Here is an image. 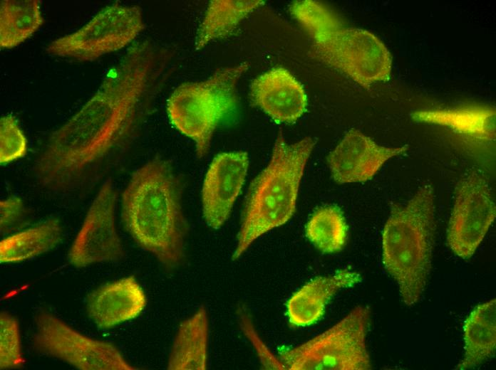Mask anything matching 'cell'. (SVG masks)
I'll list each match as a JSON object with an SVG mask.
<instances>
[{"mask_svg":"<svg viewBox=\"0 0 496 370\" xmlns=\"http://www.w3.org/2000/svg\"><path fill=\"white\" fill-rule=\"evenodd\" d=\"M162 60L149 41L126 51L95 93L50 134L33 166L42 189L56 195L84 196L103 180L150 110Z\"/></svg>","mask_w":496,"mask_h":370,"instance_id":"cell-1","label":"cell"},{"mask_svg":"<svg viewBox=\"0 0 496 370\" xmlns=\"http://www.w3.org/2000/svg\"><path fill=\"white\" fill-rule=\"evenodd\" d=\"M180 191L169 162L156 157L133 173L122 194L126 231L168 269L179 265L185 253L187 223Z\"/></svg>","mask_w":496,"mask_h":370,"instance_id":"cell-2","label":"cell"},{"mask_svg":"<svg viewBox=\"0 0 496 370\" xmlns=\"http://www.w3.org/2000/svg\"><path fill=\"white\" fill-rule=\"evenodd\" d=\"M289 10L310 36L314 58L365 88L389 80L390 52L373 33L346 26L335 11L317 1H295Z\"/></svg>","mask_w":496,"mask_h":370,"instance_id":"cell-3","label":"cell"},{"mask_svg":"<svg viewBox=\"0 0 496 370\" xmlns=\"http://www.w3.org/2000/svg\"><path fill=\"white\" fill-rule=\"evenodd\" d=\"M435 213L433 189L425 184L405 204L392 206L383 230V263L408 306L419 301L429 279Z\"/></svg>","mask_w":496,"mask_h":370,"instance_id":"cell-4","label":"cell"},{"mask_svg":"<svg viewBox=\"0 0 496 370\" xmlns=\"http://www.w3.org/2000/svg\"><path fill=\"white\" fill-rule=\"evenodd\" d=\"M316 139L288 143L280 132L267 166L251 184L232 259L267 232L286 223L296 210L299 188Z\"/></svg>","mask_w":496,"mask_h":370,"instance_id":"cell-5","label":"cell"},{"mask_svg":"<svg viewBox=\"0 0 496 370\" xmlns=\"http://www.w3.org/2000/svg\"><path fill=\"white\" fill-rule=\"evenodd\" d=\"M248 68L243 62L221 68L204 80L181 84L169 97V120L195 142L199 158L207 155L215 130L237 105V83Z\"/></svg>","mask_w":496,"mask_h":370,"instance_id":"cell-6","label":"cell"},{"mask_svg":"<svg viewBox=\"0 0 496 370\" xmlns=\"http://www.w3.org/2000/svg\"><path fill=\"white\" fill-rule=\"evenodd\" d=\"M370 309L357 306L331 328L302 344L286 349L280 360L290 370H369L366 344Z\"/></svg>","mask_w":496,"mask_h":370,"instance_id":"cell-7","label":"cell"},{"mask_svg":"<svg viewBox=\"0 0 496 370\" xmlns=\"http://www.w3.org/2000/svg\"><path fill=\"white\" fill-rule=\"evenodd\" d=\"M145 27L139 6L114 3L76 32L51 42L46 50L54 56L93 61L126 47Z\"/></svg>","mask_w":496,"mask_h":370,"instance_id":"cell-8","label":"cell"},{"mask_svg":"<svg viewBox=\"0 0 496 370\" xmlns=\"http://www.w3.org/2000/svg\"><path fill=\"white\" fill-rule=\"evenodd\" d=\"M32 346L36 352L80 370H135L113 344L88 337L53 314L35 318Z\"/></svg>","mask_w":496,"mask_h":370,"instance_id":"cell-9","label":"cell"},{"mask_svg":"<svg viewBox=\"0 0 496 370\" xmlns=\"http://www.w3.org/2000/svg\"><path fill=\"white\" fill-rule=\"evenodd\" d=\"M495 215V204L486 180L475 172L461 179L447 230V242L455 254L463 259L472 257Z\"/></svg>","mask_w":496,"mask_h":370,"instance_id":"cell-10","label":"cell"},{"mask_svg":"<svg viewBox=\"0 0 496 370\" xmlns=\"http://www.w3.org/2000/svg\"><path fill=\"white\" fill-rule=\"evenodd\" d=\"M117 199L111 179L105 180L70 248L68 259L73 266L83 268L124 258V246L115 226Z\"/></svg>","mask_w":496,"mask_h":370,"instance_id":"cell-11","label":"cell"},{"mask_svg":"<svg viewBox=\"0 0 496 370\" xmlns=\"http://www.w3.org/2000/svg\"><path fill=\"white\" fill-rule=\"evenodd\" d=\"M245 152L219 153L206 172L202 189V214L208 226L221 228L244 184L249 167Z\"/></svg>","mask_w":496,"mask_h":370,"instance_id":"cell-12","label":"cell"},{"mask_svg":"<svg viewBox=\"0 0 496 370\" xmlns=\"http://www.w3.org/2000/svg\"><path fill=\"white\" fill-rule=\"evenodd\" d=\"M407 148L381 146L352 129L330 152L327 162L337 183L362 182L371 179L386 161L405 152Z\"/></svg>","mask_w":496,"mask_h":370,"instance_id":"cell-13","label":"cell"},{"mask_svg":"<svg viewBox=\"0 0 496 370\" xmlns=\"http://www.w3.org/2000/svg\"><path fill=\"white\" fill-rule=\"evenodd\" d=\"M252 103L277 123H293L306 112L307 95L301 83L278 67L256 78L249 87Z\"/></svg>","mask_w":496,"mask_h":370,"instance_id":"cell-14","label":"cell"},{"mask_svg":"<svg viewBox=\"0 0 496 370\" xmlns=\"http://www.w3.org/2000/svg\"><path fill=\"white\" fill-rule=\"evenodd\" d=\"M146 305L145 293L133 275L98 287L86 300L89 317L104 329L137 317Z\"/></svg>","mask_w":496,"mask_h":370,"instance_id":"cell-15","label":"cell"},{"mask_svg":"<svg viewBox=\"0 0 496 370\" xmlns=\"http://www.w3.org/2000/svg\"><path fill=\"white\" fill-rule=\"evenodd\" d=\"M361 275L348 269L339 270L329 276L314 278L295 292L286 303L289 322L305 327L317 322L326 306L339 290L351 287L361 281Z\"/></svg>","mask_w":496,"mask_h":370,"instance_id":"cell-16","label":"cell"},{"mask_svg":"<svg viewBox=\"0 0 496 370\" xmlns=\"http://www.w3.org/2000/svg\"><path fill=\"white\" fill-rule=\"evenodd\" d=\"M209 319L206 309L182 321L170 353L169 370H205L207 362Z\"/></svg>","mask_w":496,"mask_h":370,"instance_id":"cell-17","label":"cell"},{"mask_svg":"<svg viewBox=\"0 0 496 370\" xmlns=\"http://www.w3.org/2000/svg\"><path fill=\"white\" fill-rule=\"evenodd\" d=\"M465 354L455 369H473L495 354L496 349V300L475 307L463 325Z\"/></svg>","mask_w":496,"mask_h":370,"instance_id":"cell-18","label":"cell"},{"mask_svg":"<svg viewBox=\"0 0 496 370\" xmlns=\"http://www.w3.org/2000/svg\"><path fill=\"white\" fill-rule=\"evenodd\" d=\"M61 239L59 220L48 218L3 238L0 242V262L15 263L29 260L53 249Z\"/></svg>","mask_w":496,"mask_h":370,"instance_id":"cell-19","label":"cell"},{"mask_svg":"<svg viewBox=\"0 0 496 370\" xmlns=\"http://www.w3.org/2000/svg\"><path fill=\"white\" fill-rule=\"evenodd\" d=\"M264 4L262 0H212L197 29L195 48L229 36L249 14Z\"/></svg>","mask_w":496,"mask_h":370,"instance_id":"cell-20","label":"cell"},{"mask_svg":"<svg viewBox=\"0 0 496 370\" xmlns=\"http://www.w3.org/2000/svg\"><path fill=\"white\" fill-rule=\"evenodd\" d=\"M0 47L11 49L31 37L44 18L38 0L0 1Z\"/></svg>","mask_w":496,"mask_h":370,"instance_id":"cell-21","label":"cell"},{"mask_svg":"<svg viewBox=\"0 0 496 370\" xmlns=\"http://www.w3.org/2000/svg\"><path fill=\"white\" fill-rule=\"evenodd\" d=\"M414 118L448 127L461 134L480 139H493L495 134V109L487 107H468L451 110L416 112Z\"/></svg>","mask_w":496,"mask_h":370,"instance_id":"cell-22","label":"cell"},{"mask_svg":"<svg viewBox=\"0 0 496 370\" xmlns=\"http://www.w3.org/2000/svg\"><path fill=\"white\" fill-rule=\"evenodd\" d=\"M308 240L321 252L334 253L344 246L348 227L341 209L326 206L316 210L306 225Z\"/></svg>","mask_w":496,"mask_h":370,"instance_id":"cell-23","label":"cell"},{"mask_svg":"<svg viewBox=\"0 0 496 370\" xmlns=\"http://www.w3.org/2000/svg\"><path fill=\"white\" fill-rule=\"evenodd\" d=\"M24 363L19 321L10 313L1 312L0 369H19Z\"/></svg>","mask_w":496,"mask_h":370,"instance_id":"cell-24","label":"cell"},{"mask_svg":"<svg viewBox=\"0 0 496 370\" xmlns=\"http://www.w3.org/2000/svg\"><path fill=\"white\" fill-rule=\"evenodd\" d=\"M26 137L16 118L6 115L0 119V164H7L27 153Z\"/></svg>","mask_w":496,"mask_h":370,"instance_id":"cell-25","label":"cell"},{"mask_svg":"<svg viewBox=\"0 0 496 370\" xmlns=\"http://www.w3.org/2000/svg\"><path fill=\"white\" fill-rule=\"evenodd\" d=\"M239 322L245 336L256 349L262 366L266 369H286L281 360H278L267 349L257 334L252 321L245 312H241Z\"/></svg>","mask_w":496,"mask_h":370,"instance_id":"cell-26","label":"cell"},{"mask_svg":"<svg viewBox=\"0 0 496 370\" xmlns=\"http://www.w3.org/2000/svg\"><path fill=\"white\" fill-rule=\"evenodd\" d=\"M24 214V204L16 196H10L0 201V230L4 234L14 228Z\"/></svg>","mask_w":496,"mask_h":370,"instance_id":"cell-27","label":"cell"}]
</instances>
